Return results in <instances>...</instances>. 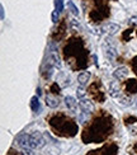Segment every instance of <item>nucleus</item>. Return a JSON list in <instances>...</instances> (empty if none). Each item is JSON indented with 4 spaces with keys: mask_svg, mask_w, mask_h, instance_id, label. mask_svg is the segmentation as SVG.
<instances>
[{
    "mask_svg": "<svg viewBox=\"0 0 137 155\" xmlns=\"http://www.w3.org/2000/svg\"><path fill=\"white\" fill-rule=\"evenodd\" d=\"M113 118L109 114H100L96 117L93 124L89 127H86L83 132V141L85 144L90 143H100L106 140L113 131Z\"/></svg>",
    "mask_w": 137,
    "mask_h": 155,
    "instance_id": "1",
    "label": "nucleus"
},
{
    "mask_svg": "<svg viewBox=\"0 0 137 155\" xmlns=\"http://www.w3.org/2000/svg\"><path fill=\"white\" fill-rule=\"evenodd\" d=\"M48 124L54 132L56 135H60V136L73 137L77 134V125L74 122V120H71L64 113L54 114L48 118Z\"/></svg>",
    "mask_w": 137,
    "mask_h": 155,
    "instance_id": "2",
    "label": "nucleus"
},
{
    "mask_svg": "<svg viewBox=\"0 0 137 155\" xmlns=\"http://www.w3.org/2000/svg\"><path fill=\"white\" fill-rule=\"evenodd\" d=\"M94 8L90 10L89 17L93 22H100L109 17V5L106 0H93Z\"/></svg>",
    "mask_w": 137,
    "mask_h": 155,
    "instance_id": "3",
    "label": "nucleus"
},
{
    "mask_svg": "<svg viewBox=\"0 0 137 155\" xmlns=\"http://www.w3.org/2000/svg\"><path fill=\"white\" fill-rule=\"evenodd\" d=\"M29 146L32 149H41V147L44 146V139L41 135V132H33L29 136Z\"/></svg>",
    "mask_w": 137,
    "mask_h": 155,
    "instance_id": "4",
    "label": "nucleus"
},
{
    "mask_svg": "<svg viewBox=\"0 0 137 155\" xmlns=\"http://www.w3.org/2000/svg\"><path fill=\"white\" fill-rule=\"evenodd\" d=\"M128 74H129V70L126 66L117 68L114 71H113V76H114L116 80H123V79H126V78L128 76Z\"/></svg>",
    "mask_w": 137,
    "mask_h": 155,
    "instance_id": "5",
    "label": "nucleus"
},
{
    "mask_svg": "<svg viewBox=\"0 0 137 155\" xmlns=\"http://www.w3.org/2000/svg\"><path fill=\"white\" fill-rule=\"evenodd\" d=\"M79 107L83 109L84 112H88V113H91V112H94V104L91 103L89 99H81L80 102H79Z\"/></svg>",
    "mask_w": 137,
    "mask_h": 155,
    "instance_id": "6",
    "label": "nucleus"
},
{
    "mask_svg": "<svg viewBox=\"0 0 137 155\" xmlns=\"http://www.w3.org/2000/svg\"><path fill=\"white\" fill-rule=\"evenodd\" d=\"M65 106L67 107L69 111L75 112L76 111V107H77V102H76V99L74 98V97L67 95V97H65Z\"/></svg>",
    "mask_w": 137,
    "mask_h": 155,
    "instance_id": "7",
    "label": "nucleus"
},
{
    "mask_svg": "<svg viewBox=\"0 0 137 155\" xmlns=\"http://www.w3.org/2000/svg\"><path fill=\"white\" fill-rule=\"evenodd\" d=\"M109 95L113 97V98H117V99L121 97V90H119L118 83L117 81H113L109 84Z\"/></svg>",
    "mask_w": 137,
    "mask_h": 155,
    "instance_id": "8",
    "label": "nucleus"
},
{
    "mask_svg": "<svg viewBox=\"0 0 137 155\" xmlns=\"http://www.w3.org/2000/svg\"><path fill=\"white\" fill-rule=\"evenodd\" d=\"M119 29H121V28H119V25H118V24H116V23H107V24H104V27H103V31H104V32H107V33L110 35V36L116 35Z\"/></svg>",
    "mask_w": 137,
    "mask_h": 155,
    "instance_id": "9",
    "label": "nucleus"
},
{
    "mask_svg": "<svg viewBox=\"0 0 137 155\" xmlns=\"http://www.w3.org/2000/svg\"><path fill=\"white\" fill-rule=\"evenodd\" d=\"M48 64H51L54 68H58L60 69L61 68V61H60V57H58V55L56 54V52H52L51 55H50V57H48V61H47Z\"/></svg>",
    "mask_w": 137,
    "mask_h": 155,
    "instance_id": "10",
    "label": "nucleus"
},
{
    "mask_svg": "<svg viewBox=\"0 0 137 155\" xmlns=\"http://www.w3.org/2000/svg\"><path fill=\"white\" fill-rule=\"evenodd\" d=\"M90 76H91V74L89 71H83V73H80L79 75H77V81H79L80 85L84 87V85H86L88 84Z\"/></svg>",
    "mask_w": 137,
    "mask_h": 155,
    "instance_id": "11",
    "label": "nucleus"
},
{
    "mask_svg": "<svg viewBox=\"0 0 137 155\" xmlns=\"http://www.w3.org/2000/svg\"><path fill=\"white\" fill-rule=\"evenodd\" d=\"M31 108L34 113H40L41 112V104H40V99H38V95L32 97L31 99Z\"/></svg>",
    "mask_w": 137,
    "mask_h": 155,
    "instance_id": "12",
    "label": "nucleus"
},
{
    "mask_svg": "<svg viewBox=\"0 0 137 155\" xmlns=\"http://www.w3.org/2000/svg\"><path fill=\"white\" fill-rule=\"evenodd\" d=\"M44 102H46V106L50 107V108H56V107H58V104H60L58 99L55 98V97H51V95H46Z\"/></svg>",
    "mask_w": 137,
    "mask_h": 155,
    "instance_id": "13",
    "label": "nucleus"
},
{
    "mask_svg": "<svg viewBox=\"0 0 137 155\" xmlns=\"http://www.w3.org/2000/svg\"><path fill=\"white\" fill-rule=\"evenodd\" d=\"M106 56L108 57L109 60H114L117 57V50L113 45H108L106 46Z\"/></svg>",
    "mask_w": 137,
    "mask_h": 155,
    "instance_id": "14",
    "label": "nucleus"
},
{
    "mask_svg": "<svg viewBox=\"0 0 137 155\" xmlns=\"http://www.w3.org/2000/svg\"><path fill=\"white\" fill-rule=\"evenodd\" d=\"M18 144L21 145L23 149H25V147H31L29 146V136L28 135H25V134L21 135V136L18 137Z\"/></svg>",
    "mask_w": 137,
    "mask_h": 155,
    "instance_id": "15",
    "label": "nucleus"
},
{
    "mask_svg": "<svg viewBox=\"0 0 137 155\" xmlns=\"http://www.w3.org/2000/svg\"><path fill=\"white\" fill-rule=\"evenodd\" d=\"M89 121V113L88 112H81L79 113V116H77V122H80L81 125H85L86 122Z\"/></svg>",
    "mask_w": 137,
    "mask_h": 155,
    "instance_id": "16",
    "label": "nucleus"
},
{
    "mask_svg": "<svg viewBox=\"0 0 137 155\" xmlns=\"http://www.w3.org/2000/svg\"><path fill=\"white\" fill-rule=\"evenodd\" d=\"M127 90L129 93H136L137 92V80L127 81Z\"/></svg>",
    "mask_w": 137,
    "mask_h": 155,
    "instance_id": "17",
    "label": "nucleus"
},
{
    "mask_svg": "<svg viewBox=\"0 0 137 155\" xmlns=\"http://www.w3.org/2000/svg\"><path fill=\"white\" fill-rule=\"evenodd\" d=\"M67 6H69L70 12L73 13V14H74L75 17H77V15L80 14V12H79V9H77V6H76V5H75L73 2H71V0H69V2H67Z\"/></svg>",
    "mask_w": 137,
    "mask_h": 155,
    "instance_id": "18",
    "label": "nucleus"
},
{
    "mask_svg": "<svg viewBox=\"0 0 137 155\" xmlns=\"http://www.w3.org/2000/svg\"><path fill=\"white\" fill-rule=\"evenodd\" d=\"M55 10L61 13L64 10V0H55Z\"/></svg>",
    "mask_w": 137,
    "mask_h": 155,
    "instance_id": "19",
    "label": "nucleus"
},
{
    "mask_svg": "<svg viewBox=\"0 0 137 155\" xmlns=\"http://www.w3.org/2000/svg\"><path fill=\"white\" fill-rule=\"evenodd\" d=\"M76 94H77V98H80V99H83L84 97H85L86 92H85V89H84V87H83V85H80L79 88H77V90H76Z\"/></svg>",
    "mask_w": 137,
    "mask_h": 155,
    "instance_id": "20",
    "label": "nucleus"
},
{
    "mask_svg": "<svg viewBox=\"0 0 137 155\" xmlns=\"http://www.w3.org/2000/svg\"><path fill=\"white\" fill-rule=\"evenodd\" d=\"M23 153H24V155H38L37 153L32 150V147H25V149H23Z\"/></svg>",
    "mask_w": 137,
    "mask_h": 155,
    "instance_id": "21",
    "label": "nucleus"
},
{
    "mask_svg": "<svg viewBox=\"0 0 137 155\" xmlns=\"http://www.w3.org/2000/svg\"><path fill=\"white\" fill-rule=\"evenodd\" d=\"M51 90H52V93H54V94H56V93H60V87L57 85V83H54V84H52Z\"/></svg>",
    "mask_w": 137,
    "mask_h": 155,
    "instance_id": "22",
    "label": "nucleus"
},
{
    "mask_svg": "<svg viewBox=\"0 0 137 155\" xmlns=\"http://www.w3.org/2000/svg\"><path fill=\"white\" fill-rule=\"evenodd\" d=\"M52 22L54 23H57L58 22V12L57 10H55V12H52Z\"/></svg>",
    "mask_w": 137,
    "mask_h": 155,
    "instance_id": "23",
    "label": "nucleus"
},
{
    "mask_svg": "<svg viewBox=\"0 0 137 155\" xmlns=\"http://www.w3.org/2000/svg\"><path fill=\"white\" fill-rule=\"evenodd\" d=\"M132 69H133V71L137 74V56L135 57V59H132Z\"/></svg>",
    "mask_w": 137,
    "mask_h": 155,
    "instance_id": "24",
    "label": "nucleus"
},
{
    "mask_svg": "<svg viewBox=\"0 0 137 155\" xmlns=\"http://www.w3.org/2000/svg\"><path fill=\"white\" fill-rule=\"evenodd\" d=\"M0 18H2V21L5 19V9H4V5H0Z\"/></svg>",
    "mask_w": 137,
    "mask_h": 155,
    "instance_id": "25",
    "label": "nucleus"
},
{
    "mask_svg": "<svg viewBox=\"0 0 137 155\" xmlns=\"http://www.w3.org/2000/svg\"><path fill=\"white\" fill-rule=\"evenodd\" d=\"M71 24H73V27H74V28H76V27L79 28V23H76V21H75V19H74L73 22H71Z\"/></svg>",
    "mask_w": 137,
    "mask_h": 155,
    "instance_id": "26",
    "label": "nucleus"
},
{
    "mask_svg": "<svg viewBox=\"0 0 137 155\" xmlns=\"http://www.w3.org/2000/svg\"><path fill=\"white\" fill-rule=\"evenodd\" d=\"M41 93H42V92H41V88H40V87H38V88H37V95H38V97H40V95H41Z\"/></svg>",
    "mask_w": 137,
    "mask_h": 155,
    "instance_id": "27",
    "label": "nucleus"
},
{
    "mask_svg": "<svg viewBox=\"0 0 137 155\" xmlns=\"http://www.w3.org/2000/svg\"><path fill=\"white\" fill-rule=\"evenodd\" d=\"M135 106H136V108H137V101H136V104H135Z\"/></svg>",
    "mask_w": 137,
    "mask_h": 155,
    "instance_id": "28",
    "label": "nucleus"
},
{
    "mask_svg": "<svg viewBox=\"0 0 137 155\" xmlns=\"http://www.w3.org/2000/svg\"><path fill=\"white\" fill-rule=\"evenodd\" d=\"M113 2H117V0H113Z\"/></svg>",
    "mask_w": 137,
    "mask_h": 155,
    "instance_id": "29",
    "label": "nucleus"
}]
</instances>
